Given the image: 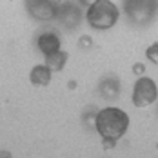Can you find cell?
<instances>
[{"label":"cell","mask_w":158,"mask_h":158,"mask_svg":"<svg viewBox=\"0 0 158 158\" xmlns=\"http://www.w3.org/2000/svg\"><path fill=\"white\" fill-rule=\"evenodd\" d=\"M158 98V87L155 80L149 77H142L135 82L133 87V104L136 107H147Z\"/></svg>","instance_id":"277c9868"},{"label":"cell","mask_w":158,"mask_h":158,"mask_svg":"<svg viewBox=\"0 0 158 158\" xmlns=\"http://www.w3.org/2000/svg\"><path fill=\"white\" fill-rule=\"evenodd\" d=\"M118 16H120V9L111 0H98L87 7L85 20L91 27L104 31V29H111L118 22Z\"/></svg>","instance_id":"7a4b0ae2"},{"label":"cell","mask_w":158,"mask_h":158,"mask_svg":"<svg viewBox=\"0 0 158 158\" xmlns=\"http://www.w3.org/2000/svg\"><path fill=\"white\" fill-rule=\"evenodd\" d=\"M143 69H145V67H143V64H135V67H133V71H135L136 75H142Z\"/></svg>","instance_id":"7c38bea8"},{"label":"cell","mask_w":158,"mask_h":158,"mask_svg":"<svg viewBox=\"0 0 158 158\" xmlns=\"http://www.w3.org/2000/svg\"><path fill=\"white\" fill-rule=\"evenodd\" d=\"M127 20L135 26H151L158 15V0H122Z\"/></svg>","instance_id":"3957f363"},{"label":"cell","mask_w":158,"mask_h":158,"mask_svg":"<svg viewBox=\"0 0 158 158\" xmlns=\"http://www.w3.org/2000/svg\"><path fill=\"white\" fill-rule=\"evenodd\" d=\"M98 89H100V93H102L104 98H116L120 95V82H118V78H114L113 75H109V77L102 78Z\"/></svg>","instance_id":"9c48e42d"},{"label":"cell","mask_w":158,"mask_h":158,"mask_svg":"<svg viewBox=\"0 0 158 158\" xmlns=\"http://www.w3.org/2000/svg\"><path fill=\"white\" fill-rule=\"evenodd\" d=\"M51 69L48 67V64H38L35 65L29 73V80L33 85H48L51 82Z\"/></svg>","instance_id":"ba28073f"},{"label":"cell","mask_w":158,"mask_h":158,"mask_svg":"<svg viewBox=\"0 0 158 158\" xmlns=\"http://www.w3.org/2000/svg\"><path fill=\"white\" fill-rule=\"evenodd\" d=\"M80 7L75 0H58V11H56V20L60 22L65 29H75L80 24Z\"/></svg>","instance_id":"8992f818"},{"label":"cell","mask_w":158,"mask_h":158,"mask_svg":"<svg viewBox=\"0 0 158 158\" xmlns=\"http://www.w3.org/2000/svg\"><path fill=\"white\" fill-rule=\"evenodd\" d=\"M78 2L82 4V6H85V7H89V6H93L95 2H98V0H78Z\"/></svg>","instance_id":"5bb4252c"},{"label":"cell","mask_w":158,"mask_h":158,"mask_svg":"<svg viewBox=\"0 0 158 158\" xmlns=\"http://www.w3.org/2000/svg\"><path fill=\"white\" fill-rule=\"evenodd\" d=\"M24 6L27 15L35 20L48 22L56 18V11H58L56 0H24Z\"/></svg>","instance_id":"5b68a950"},{"label":"cell","mask_w":158,"mask_h":158,"mask_svg":"<svg viewBox=\"0 0 158 158\" xmlns=\"http://www.w3.org/2000/svg\"><path fill=\"white\" fill-rule=\"evenodd\" d=\"M95 126L104 140H120L127 133L129 116L120 107H104L96 113Z\"/></svg>","instance_id":"6da1fadb"},{"label":"cell","mask_w":158,"mask_h":158,"mask_svg":"<svg viewBox=\"0 0 158 158\" xmlns=\"http://www.w3.org/2000/svg\"><path fill=\"white\" fill-rule=\"evenodd\" d=\"M67 58H69V55L60 49V51H56V53H53V55H48V56H46V64H48V67L51 71H62L64 67H65Z\"/></svg>","instance_id":"30bf717a"},{"label":"cell","mask_w":158,"mask_h":158,"mask_svg":"<svg viewBox=\"0 0 158 158\" xmlns=\"http://www.w3.org/2000/svg\"><path fill=\"white\" fill-rule=\"evenodd\" d=\"M36 46H38V49H40L46 56H48V55H53V53L60 51V36L55 31H44L42 35H38Z\"/></svg>","instance_id":"52a82bcc"},{"label":"cell","mask_w":158,"mask_h":158,"mask_svg":"<svg viewBox=\"0 0 158 158\" xmlns=\"http://www.w3.org/2000/svg\"><path fill=\"white\" fill-rule=\"evenodd\" d=\"M145 55H147V58H149L153 64H158V44L149 46L147 51H145Z\"/></svg>","instance_id":"8fae6325"},{"label":"cell","mask_w":158,"mask_h":158,"mask_svg":"<svg viewBox=\"0 0 158 158\" xmlns=\"http://www.w3.org/2000/svg\"><path fill=\"white\" fill-rule=\"evenodd\" d=\"M80 44H82V46H91V38H89V36H82V38H80Z\"/></svg>","instance_id":"4fadbf2b"}]
</instances>
